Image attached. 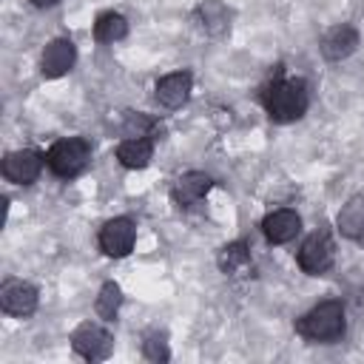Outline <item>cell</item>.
<instances>
[{"mask_svg":"<svg viewBox=\"0 0 364 364\" xmlns=\"http://www.w3.org/2000/svg\"><path fill=\"white\" fill-rule=\"evenodd\" d=\"M151 156H154V142L148 136H131V139H122L117 145V159L122 168L139 171L151 162Z\"/></svg>","mask_w":364,"mask_h":364,"instance_id":"obj_16","label":"cell"},{"mask_svg":"<svg viewBox=\"0 0 364 364\" xmlns=\"http://www.w3.org/2000/svg\"><path fill=\"white\" fill-rule=\"evenodd\" d=\"M71 350L85 361H105L114 350V336L105 327L85 321L71 333Z\"/></svg>","mask_w":364,"mask_h":364,"instance_id":"obj_5","label":"cell"},{"mask_svg":"<svg viewBox=\"0 0 364 364\" xmlns=\"http://www.w3.org/2000/svg\"><path fill=\"white\" fill-rule=\"evenodd\" d=\"M119 304H122V290H119V284L117 282H105L102 287H100V296H97V316L100 318H114L117 316V310H119Z\"/></svg>","mask_w":364,"mask_h":364,"instance_id":"obj_19","label":"cell"},{"mask_svg":"<svg viewBox=\"0 0 364 364\" xmlns=\"http://www.w3.org/2000/svg\"><path fill=\"white\" fill-rule=\"evenodd\" d=\"M336 228L344 239H364V193H355L341 205Z\"/></svg>","mask_w":364,"mask_h":364,"instance_id":"obj_15","label":"cell"},{"mask_svg":"<svg viewBox=\"0 0 364 364\" xmlns=\"http://www.w3.org/2000/svg\"><path fill=\"white\" fill-rule=\"evenodd\" d=\"M142 355H145L148 361H168V358H171V350H168L165 333H159V330L148 333L145 341H142Z\"/></svg>","mask_w":364,"mask_h":364,"instance_id":"obj_20","label":"cell"},{"mask_svg":"<svg viewBox=\"0 0 364 364\" xmlns=\"http://www.w3.org/2000/svg\"><path fill=\"white\" fill-rule=\"evenodd\" d=\"M74 63H77V48H74V43H71L68 37H57V40H51V43L46 46V51H43V57H40V71H43V77H48V80H57V77L68 74V71L74 68Z\"/></svg>","mask_w":364,"mask_h":364,"instance_id":"obj_9","label":"cell"},{"mask_svg":"<svg viewBox=\"0 0 364 364\" xmlns=\"http://www.w3.org/2000/svg\"><path fill=\"white\" fill-rule=\"evenodd\" d=\"M301 230V216L290 208H279V210H270L264 219H262V233L267 242L273 245H284L290 239H296V233Z\"/></svg>","mask_w":364,"mask_h":364,"instance_id":"obj_12","label":"cell"},{"mask_svg":"<svg viewBox=\"0 0 364 364\" xmlns=\"http://www.w3.org/2000/svg\"><path fill=\"white\" fill-rule=\"evenodd\" d=\"M134 242H136V225L128 216H114L100 228V247L105 256L122 259L131 253Z\"/></svg>","mask_w":364,"mask_h":364,"instance_id":"obj_6","label":"cell"},{"mask_svg":"<svg viewBox=\"0 0 364 364\" xmlns=\"http://www.w3.org/2000/svg\"><path fill=\"white\" fill-rule=\"evenodd\" d=\"M154 128V119H148L142 111H128L125 114V134L128 136H148V131Z\"/></svg>","mask_w":364,"mask_h":364,"instance_id":"obj_21","label":"cell"},{"mask_svg":"<svg viewBox=\"0 0 364 364\" xmlns=\"http://www.w3.org/2000/svg\"><path fill=\"white\" fill-rule=\"evenodd\" d=\"M88 159H91V145L82 139V136H68V139H60L48 148L46 154V165L63 176V179H71L77 173H82L88 168Z\"/></svg>","mask_w":364,"mask_h":364,"instance_id":"obj_3","label":"cell"},{"mask_svg":"<svg viewBox=\"0 0 364 364\" xmlns=\"http://www.w3.org/2000/svg\"><path fill=\"white\" fill-rule=\"evenodd\" d=\"M43 162H46L43 154H37V151H31V148L11 151V154H6V159H3V176H6L9 182H14V185H31V182L40 176Z\"/></svg>","mask_w":364,"mask_h":364,"instance_id":"obj_8","label":"cell"},{"mask_svg":"<svg viewBox=\"0 0 364 364\" xmlns=\"http://www.w3.org/2000/svg\"><path fill=\"white\" fill-rule=\"evenodd\" d=\"M358 28L355 26H350V23H341V26H333L324 37H321V54H324V60H330V63H338V60H347L355 48H358Z\"/></svg>","mask_w":364,"mask_h":364,"instance_id":"obj_10","label":"cell"},{"mask_svg":"<svg viewBox=\"0 0 364 364\" xmlns=\"http://www.w3.org/2000/svg\"><path fill=\"white\" fill-rule=\"evenodd\" d=\"M216 264L225 276H245L250 273V250L245 242H228L219 253H216Z\"/></svg>","mask_w":364,"mask_h":364,"instance_id":"obj_17","label":"cell"},{"mask_svg":"<svg viewBox=\"0 0 364 364\" xmlns=\"http://www.w3.org/2000/svg\"><path fill=\"white\" fill-rule=\"evenodd\" d=\"M193 20H196V26H199L208 37H222V34H228V28H230V11H228L219 0H205V3H199L196 11H193Z\"/></svg>","mask_w":364,"mask_h":364,"instance_id":"obj_14","label":"cell"},{"mask_svg":"<svg viewBox=\"0 0 364 364\" xmlns=\"http://www.w3.org/2000/svg\"><path fill=\"white\" fill-rule=\"evenodd\" d=\"M210 176L208 173H202V171H188V173H182L176 182H173V191H171V196H173V202L179 205V208H191V205H196V202H202L205 199V193L210 191Z\"/></svg>","mask_w":364,"mask_h":364,"instance_id":"obj_13","label":"cell"},{"mask_svg":"<svg viewBox=\"0 0 364 364\" xmlns=\"http://www.w3.org/2000/svg\"><path fill=\"white\" fill-rule=\"evenodd\" d=\"M60 0H31V6H37V9H51V6H57Z\"/></svg>","mask_w":364,"mask_h":364,"instance_id":"obj_22","label":"cell"},{"mask_svg":"<svg viewBox=\"0 0 364 364\" xmlns=\"http://www.w3.org/2000/svg\"><path fill=\"white\" fill-rule=\"evenodd\" d=\"M128 34V20L119 11H102L94 23V40L97 43H119Z\"/></svg>","mask_w":364,"mask_h":364,"instance_id":"obj_18","label":"cell"},{"mask_svg":"<svg viewBox=\"0 0 364 364\" xmlns=\"http://www.w3.org/2000/svg\"><path fill=\"white\" fill-rule=\"evenodd\" d=\"M344 330H347V318H344V304L338 299L318 301L316 307H310L304 316L296 318V333L316 344L338 341Z\"/></svg>","mask_w":364,"mask_h":364,"instance_id":"obj_2","label":"cell"},{"mask_svg":"<svg viewBox=\"0 0 364 364\" xmlns=\"http://www.w3.org/2000/svg\"><path fill=\"white\" fill-rule=\"evenodd\" d=\"M37 301H40L37 287L23 279H9L0 287V307H3V313L14 316V318H28L37 310Z\"/></svg>","mask_w":364,"mask_h":364,"instance_id":"obj_7","label":"cell"},{"mask_svg":"<svg viewBox=\"0 0 364 364\" xmlns=\"http://www.w3.org/2000/svg\"><path fill=\"white\" fill-rule=\"evenodd\" d=\"M296 262H299V267H301L307 276H321V273H327V270L333 267V262H336V247H333L330 233H324V230L310 233V236L301 242Z\"/></svg>","mask_w":364,"mask_h":364,"instance_id":"obj_4","label":"cell"},{"mask_svg":"<svg viewBox=\"0 0 364 364\" xmlns=\"http://www.w3.org/2000/svg\"><path fill=\"white\" fill-rule=\"evenodd\" d=\"M262 102L273 122H296L304 117L310 105V88L301 77H290V80L279 77L264 88Z\"/></svg>","mask_w":364,"mask_h":364,"instance_id":"obj_1","label":"cell"},{"mask_svg":"<svg viewBox=\"0 0 364 364\" xmlns=\"http://www.w3.org/2000/svg\"><path fill=\"white\" fill-rule=\"evenodd\" d=\"M191 88H193V77L191 71H173V74H165L156 88H154V97L162 108H182L191 97Z\"/></svg>","mask_w":364,"mask_h":364,"instance_id":"obj_11","label":"cell"}]
</instances>
